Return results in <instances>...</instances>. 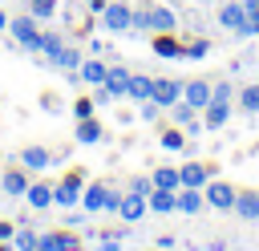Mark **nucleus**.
<instances>
[{"instance_id":"nucleus-1","label":"nucleus","mask_w":259,"mask_h":251,"mask_svg":"<svg viewBox=\"0 0 259 251\" xmlns=\"http://www.w3.org/2000/svg\"><path fill=\"white\" fill-rule=\"evenodd\" d=\"M40 20L36 16H12L8 20V36H12V45L16 49H24V53H32V57H40V28H36Z\"/></svg>"},{"instance_id":"nucleus-2","label":"nucleus","mask_w":259,"mask_h":251,"mask_svg":"<svg viewBox=\"0 0 259 251\" xmlns=\"http://www.w3.org/2000/svg\"><path fill=\"white\" fill-rule=\"evenodd\" d=\"M97 20H101V28H105L109 36H125V32H134V4H125V0H109L105 12H101Z\"/></svg>"},{"instance_id":"nucleus-3","label":"nucleus","mask_w":259,"mask_h":251,"mask_svg":"<svg viewBox=\"0 0 259 251\" xmlns=\"http://www.w3.org/2000/svg\"><path fill=\"white\" fill-rule=\"evenodd\" d=\"M81 190H85V170H65V178L53 186V206H65V211H73V206H81Z\"/></svg>"},{"instance_id":"nucleus-4","label":"nucleus","mask_w":259,"mask_h":251,"mask_svg":"<svg viewBox=\"0 0 259 251\" xmlns=\"http://www.w3.org/2000/svg\"><path fill=\"white\" fill-rule=\"evenodd\" d=\"M235 194H239V186H231V182H223L219 174L214 178H206V186H202V198H206V206L210 211H235Z\"/></svg>"},{"instance_id":"nucleus-5","label":"nucleus","mask_w":259,"mask_h":251,"mask_svg":"<svg viewBox=\"0 0 259 251\" xmlns=\"http://www.w3.org/2000/svg\"><path fill=\"white\" fill-rule=\"evenodd\" d=\"M219 24L231 32V36H247V12H243V0H227L223 8H219Z\"/></svg>"},{"instance_id":"nucleus-6","label":"nucleus","mask_w":259,"mask_h":251,"mask_svg":"<svg viewBox=\"0 0 259 251\" xmlns=\"http://www.w3.org/2000/svg\"><path fill=\"white\" fill-rule=\"evenodd\" d=\"M214 174H219V166H214V162H194V158H190V162H182V166H178L182 186H194V190H202V186H206V178H214Z\"/></svg>"},{"instance_id":"nucleus-7","label":"nucleus","mask_w":259,"mask_h":251,"mask_svg":"<svg viewBox=\"0 0 259 251\" xmlns=\"http://www.w3.org/2000/svg\"><path fill=\"white\" fill-rule=\"evenodd\" d=\"M32 186V178H28V170L16 162V166H4V174H0V190L8 194V198H24V190Z\"/></svg>"},{"instance_id":"nucleus-8","label":"nucleus","mask_w":259,"mask_h":251,"mask_svg":"<svg viewBox=\"0 0 259 251\" xmlns=\"http://www.w3.org/2000/svg\"><path fill=\"white\" fill-rule=\"evenodd\" d=\"M40 251H73V247H81V239H77V231L73 227H57V231H49V235H40V243H36Z\"/></svg>"},{"instance_id":"nucleus-9","label":"nucleus","mask_w":259,"mask_h":251,"mask_svg":"<svg viewBox=\"0 0 259 251\" xmlns=\"http://www.w3.org/2000/svg\"><path fill=\"white\" fill-rule=\"evenodd\" d=\"M170 117H174V121H178V126H182L190 138H198V134L206 130V126L198 121V109H194L190 101H174V105H170Z\"/></svg>"},{"instance_id":"nucleus-10","label":"nucleus","mask_w":259,"mask_h":251,"mask_svg":"<svg viewBox=\"0 0 259 251\" xmlns=\"http://www.w3.org/2000/svg\"><path fill=\"white\" fill-rule=\"evenodd\" d=\"M235 215H239L243 223H259V190H255V186H239V194H235Z\"/></svg>"},{"instance_id":"nucleus-11","label":"nucleus","mask_w":259,"mask_h":251,"mask_svg":"<svg viewBox=\"0 0 259 251\" xmlns=\"http://www.w3.org/2000/svg\"><path fill=\"white\" fill-rule=\"evenodd\" d=\"M105 73H109V61H101V57H85V61L77 65V77H81L89 89L105 85Z\"/></svg>"},{"instance_id":"nucleus-12","label":"nucleus","mask_w":259,"mask_h":251,"mask_svg":"<svg viewBox=\"0 0 259 251\" xmlns=\"http://www.w3.org/2000/svg\"><path fill=\"white\" fill-rule=\"evenodd\" d=\"M162 109H170L174 101H182V81H174V77H154V93H150Z\"/></svg>"},{"instance_id":"nucleus-13","label":"nucleus","mask_w":259,"mask_h":251,"mask_svg":"<svg viewBox=\"0 0 259 251\" xmlns=\"http://www.w3.org/2000/svg\"><path fill=\"white\" fill-rule=\"evenodd\" d=\"M146 211H150L146 194H134V190H125V194H121V206H117L121 223H142V219H146Z\"/></svg>"},{"instance_id":"nucleus-14","label":"nucleus","mask_w":259,"mask_h":251,"mask_svg":"<svg viewBox=\"0 0 259 251\" xmlns=\"http://www.w3.org/2000/svg\"><path fill=\"white\" fill-rule=\"evenodd\" d=\"M150 49H154L158 57H166V61H182V40H178V32H154V36H150Z\"/></svg>"},{"instance_id":"nucleus-15","label":"nucleus","mask_w":259,"mask_h":251,"mask_svg":"<svg viewBox=\"0 0 259 251\" xmlns=\"http://www.w3.org/2000/svg\"><path fill=\"white\" fill-rule=\"evenodd\" d=\"M182 101H190L198 113L210 105V81H202V77H194V81H182Z\"/></svg>"},{"instance_id":"nucleus-16","label":"nucleus","mask_w":259,"mask_h":251,"mask_svg":"<svg viewBox=\"0 0 259 251\" xmlns=\"http://www.w3.org/2000/svg\"><path fill=\"white\" fill-rule=\"evenodd\" d=\"M73 138H77V146H97V142H105V126L97 117H81L77 130H73Z\"/></svg>"},{"instance_id":"nucleus-17","label":"nucleus","mask_w":259,"mask_h":251,"mask_svg":"<svg viewBox=\"0 0 259 251\" xmlns=\"http://www.w3.org/2000/svg\"><path fill=\"white\" fill-rule=\"evenodd\" d=\"M16 158H20V166H24V170H32V174H36V170H49V166L57 162V158H53L45 146H24Z\"/></svg>"},{"instance_id":"nucleus-18","label":"nucleus","mask_w":259,"mask_h":251,"mask_svg":"<svg viewBox=\"0 0 259 251\" xmlns=\"http://www.w3.org/2000/svg\"><path fill=\"white\" fill-rule=\"evenodd\" d=\"M202 206H206L202 190H194V186H178V198H174V211H178V215H190V219H194Z\"/></svg>"},{"instance_id":"nucleus-19","label":"nucleus","mask_w":259,"mask_h":251,"mask_svg":"<svg viewBox=\"0 0 259 251\" xmlns=\"http://www.w3.org/2000/svg\"><path fill=\"white\" fill-rule=\"evenodd\" d=\"M227 121H231V101H210L202 109V126L206 130H223Z\"/></svg>"},{"instance_id":"nucleus-20","label":"nucleus","mask_w":259,"mask_h":251,"mask_svg":"<svg viewBox=\"0 0 259 251\" xmlns=\"http://www.w3.org/2000/svg\"><path fill=\"white\" fill-rule=\"evenodd\" d=\"M105 182H85V190H81V206L89 211V215H97V211H105Z\"/></svg>"},{"instance_id":"nucleus-21","label":"nucleus","mask_w":259,"mask_h":251,"mask_svg":"<svg viewBox=\"0 0 259 251\" xmlns=\"http://www.w3.org/2000/svg\"><path fill=\"white\" fill-rule=\"evenodd\" d=\"M65 49V36H61V28H40V57H45V65H53V57Z\"/></svg>"},{"instance_id":"nucleus-22","label":"nucleus","mask_w":259,"mask_h":251,"mask_svg":"<svg viewBox=\"0 0 259 251\" xmlns=\"http://www.w3.org/2000/svg\"><path fill=\"white\" fill-rule=\"evenodd\" d=\"M105 89L113 93V101L125 97V89H130V69H125V65H109V73H105Z\"/></svg>"},{"instance_id":"nucleus-23","label":"nucleus","mask_w":259,"mask_h":251,"mask_svg":"<svg viewBox=\"0 0 259 251\" xmlns=\"http://www.w3.org/2000/svg\"><path fill=\"white\" fill-rule=\"evenodd\" d=\"M24 198H28L32 211H49V206H53V182H32V186L24 190Z\"/></svg>"},{"instance_id":"nucleus-24","label":"nucleus","mask_w":259,"mask_h":251,"mask_svg":"<svg viewBox=\"0 0 259 251\" xmlns=\"http://www.w3.org/2000/svg\"><path fill=\"white\" fill-rule=\"evenodd\" d=\"M154 32H178V12H174V4H154Z\"/></svg>"},{"instance_id":"nucleus-25","label":"nucleus","mask_w":259,"mask_h":251,"mask_svg":"<svg viewBox=\"0 0 259 251\" xmlns=\"http://www.w3.org/2000/svg\"><path fill=\"white\" fill-rule=\"evenodd\" d=\"M150 93H154V77H146V73H130V89H125V97H130V101H150Z\"/></svg>"},{"instance_id":"nucleus-26","label":"nucleus","mask_w":259,"mask_h":251,"mask_svg":"<svg viewBox=\"0 0 259 251\" xmlns=\"http://www.w3.org/2000/svg\"><path fill=\"white\" fill-rule=\"evenodd\" d=\"M174 198H178V190H162V186H154V190L146 194V202H150L154 215H170V211H174Z\"/></svg>"},{"instance_id":"nucleus-27","label":"nucleus","mask_w":259,"mask_h":251,"mask_svg":"<svg viewBox=\"0 0 259 251\" xmlns=\"http://www.w3.org/2000/svg\"><path fill=\"white\" fill-rule=\"evenodd\" d=\"M134 32H154V4L150 0L134 4Z\"/></svg>"},{"instance_id":"nucleus-28","label":"nucleus","mask_w":259,"mask_h":251,"mask_svg":"<svg viewBox=\"0 0 259 251\" xmlns=\"http://www.w3.org/2000/svg\"><path fill=\"white\" fill-rule=\"evenodd\" d=\"M150 178H154V186H162V190H178V186H182V178H178V166H158Z\"/></svg>"},{"instance_id":"nucleus-29","label":"nucleus","mask_w":259,"mask_h":251,"mask_svg":"<svg viewBox=\"0 0 259 251\" xmlns=\"http://www.w3.org/2000/svg\"><path fill=\"white\" fill-rule=\"evenodd\" d=\"M36 243H40V235H36L32 227H24V223H16V235H12V247H16V251H36Z\"/></svg>"},{"instance_id":"nucleus-30","label":"nucleus","mask_w":259,"mask_h":251,"mask_svg":"<svg viewBox=\"0 0 259 251\" xmlns=\"http://www.w3.org/2000/svg\"><path fill=\"white\" fill-rule=\"evenodd\" d=\"M81 61H85V57H81V49H77V45H65V49L53 57V65H57V69H65V73H69V69H77Z\"/></svg>"},{"instance_id":"nucleus-31","label":"nucleus","mask_w":259,"mask_h":251,"mask_svg":"<svg viewBox=\"0 0 259 251\" xmlns=\"http://www.w3.org/2000/svg\"><path fill=\"white\" fill-rule=\"evenodd\" d=\"M210 53V40H202V36H194V40H182V61H202Z\"/></svg>"},{"instance_id":"nucleus-32","label":"nucleus","mask_w":259,"mask_h":251,"mask_svg":"<svg viewBox=\"0 0 259 251\" xmlns=\"http://www.w3.org/2000/svg\"><path fill=\"white\" fill-rule=\"evenodd\" d=\"M239 109H243V113H259V85L239 89Z\"/></svg>"},{"instance_id":"nucleus-33","label":"nucleus","mask_w":259,"mask_h":251,"mask_svg":"<svg viewBox=\"0 0 259 251\" xmlns=\"http://www.w3.org/2000/svg\"><path fill=\"white\" fill-rule=\"evenodd\" d=\"M28 16H36V20H53V16H57V0H28Z\"/></svg>"},{"instance_id":"nucleus-34","label":"nucleus","mask_w":259,"mask_h":251,"mask_svg":"<svg viewBox=\"0 0 259 251\" xmlns=\"http://www.w3.org/2000/svg\"><path fill=\"white\" fill-rule=\"evenodd\" d=\"M162 150H186V134L174 130V126H166L162 130Z\"/></svg>"},{"instance_id":"nucleus-35","label":"nucleus","mask_w":259,"mask_h":251,"mask_svg":"<svg viewBox=\"0 0 259 251\" xmlns=\"http://www.w3.org/2000/svg\"><path fill=\"white\" fill-rule=\"evenodd\" d=\"M93 109H97L93 93H81V97L73 101V117H77V121H81V117H93Z\"/></svg>"},{"instance_id":"nucleus-36","label":"nucleus","mask_w":259,"mask_h":251,"mask_svg":"<svg viewBox=\"0 0 259 251\" xmlns=\"http://www.w3.org/2000/svg\"><path fill=\"white\" fill-rule=\"evenodd\" d=\"M247 12V36H259V0H243Z\"/></svg>"},{"instance_id":"nucleus-37","label":"nucleus","mask_w":259,"mask_h":251,"mask_svg":"<svg viewBox=\"0 0 259 251\" xmlns=\"http://www.w3.org/2000/svg\"><path fill=\"white\" fill-rule=\"evenodd\" d=\"M130 190H134V194H150V190H154V178H150V174H134V178H130Z\"/></svg>"},{"instance_id":"nucleus-38","label":"nucleus","mask_w":259,"mask_h":251,"mask_svg":"<svg viewBox=\"0 0 259 251\" xmlns=\"http://www.w3.org/2000/svg\"><path fill=\"white\" fill-rule=\"evenodd\" d=\"M138 105H142V117H146V121H158V117H162V105H158L154 97H150V101H138Z\"/></svg>"},{"instance_id":"nucleus-39","label":"nucleus","mask_w":259,"mask_h":251,"mask_svg":"<svg viewBox=\"0 0 259 251\" xmlns=\"http://www.w3.org/2000/svg\"><path fill=\"white\" fill-rule=\"evenodd\" d=\"M121 194H125V190H113V186L105 190V215H117V206H121Z\"/></svg>"},{"instance_id":"nucleus-40","label":"nucleus","mask_w":259,"mask_h":251,"mask_svg":"<svg viewBox=\"0 0 259 251\" xmlns=\"http://www.w3.org/2000/svg\"><path fill=\"white\" fill-rule=\"evenodd\" d=\"M231 93H235V89H231L227 81H219V85H210V101H231Z\"/></svg>"},{"instance_id":"nucleus-41","label":"nucleus","mask_w":259,"mask_h":251,"mask_svg":"<svg viewBox=\"0 0 259 251\" xmlns=\"http://www.w3.org/2000/svg\"><path fill=\"white\" fill-rule=\"evenodd\" d=\"M97 251H121V239L117 235H101L97 239Z\"/></svg>"},{"instance_id":"nucleus-42","label":"nucleus","mask_w":259,"mask_h":251,"mask_svg":"<svg viewBox=\"0 0 259 251\" xmlns=\"http://www.w3.org/2000/svg\"><path fill=\"white\" fill-rule=\"evenodd\" d=\"M12 235H16V223L0 219V243H12Z\"/></svg>"},{"instance_id":"nucleus-43","label":"nucleus","mask_w":259,"mask_h":251,"mask_svg":"<svg viewBox=\"0 0 259 251\" xmlns=\"http://www.w3.org/2000/svg\"><path fill=\"white\" fill-rule=\"evenodd\" d=\"M93 101H97V105H109V101H113V93H109L105 85H97V89H93Z\"/></svg>"},{"instance_id":"nucleus-44","label":"nucleus","mask_w":259,"mask_h":251,"mask_svg":"<svg viewBox=\"0 0 259 251\" xmlns=\"http://www.w3.org/2000/svg\"><path fill=\"white\" fill-rule=\"evenodd\" d=\"M105 4H109V0H85V8H89L93 16H101V12H105Z\"/></svg>"},{"instance_id":"nucleus-45","label":"nucleus","mask_w":259,"mask_h":251,"mask_svg":"<svg viewBox=\"0 0 259 251\" xmlns=\"http://www.w3.org/2000/svg\"><path fill=\"white\" fill-rule=\"evenodd\" d=\"M8 20H12V16H8L4 8H0V32H8Z\"/></svg>"},{"instance_id":"nucleus-46","label":"nucleus","mask_w":259,"mask_h":251,"mask_svg":"<svg viewBox=\"0 0 259 251\" xmlns=\"http://www.w3.org/2000/svg\"><path fill=\"white\" fill-rule=\"evenodd\" d=\"M0 251H16V247H12V243H0Z\"/></svg>"},{"instance_id":"nucleus-47","label":"nucleus","mask_w":259,"mask_h":251,"mask_svg":"<svg viewBox=\"0 0 259 251\" xmlns=\"http://www.w3.org/2000/svg\"><path fill=\"white\" fill-rule=\"evenodd\" d=\"M166 4H182V0H166Z\"/></svg>"},{"instance_id":"nucleus-48","label":"nucleus","mask_w":259,"mask_h":251,"mask_svg":"<svg viewBox=\"0 0 259 251\" xmlns=\"http://www.w3.org/2000/svg\"><path fill=\"white\" fill-rule=\"evenodd\" d=\"M73 251H85V247H73Z\"/></svg>"},{"instance_id":"nucleus-49","label":"nucleus","mask_w":259,"mask_h":251,"mask_svg":"<svg viewBox=\"0 0 259 251\" xmlns=\"http://www.w3.org/2000/svg\"><path fill=\"white\" fill-rule=\"evenodd\" d=\"M0 174H4V166H0Z\"/></svg>"},{"instance_id":"nucleus-50","label":"nucleus","mask_w":259,"mask_h":251,"mask_svg":"<svg viewBox=\"0 0 259 251\" xmlns=\"http://www.w3.org/2000/svg\"><path fill=\"white\" fill-rule=\"evenodd\" d=\"M36 251H40V247H36Z\"/></svg>"}]
</instances>
